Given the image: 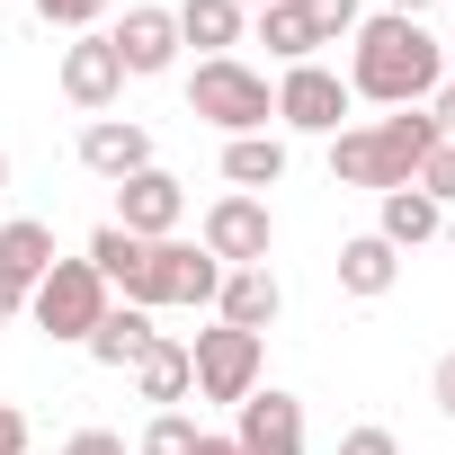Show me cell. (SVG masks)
<instances>
[{
	"mask_svg": "<svg viewBox=\"0 0 455 455\" xmlns=\"http://www.w3.org/2000/svg\"><path fill=\"white\" fill-rule=\"evenodd\" d=\"M437 81H446V54H437V36L419 19H393V10L357 19V36H348V99L419 108V99H437Z\"/></svg>",
	"mask_w": 455,
	"mask_h": 455,
	"instance_id": "cell-1",
	"label": "cell"
},
{
	"mask_svg": "<svg viewBox=\"0 0 455 455\" xmlns=\"http://www.w3.org/2000/svg\"><path fill=\"white\" fill-rule=\"evenodd\" d=\"M428 152H437V116L393 108V116H375V125H339V134H331V179L384 196V188H411Z\"/></svg>",
	"mask_w": 455,
	"mask_h": 455,
	"instance_id": "cell-2",
	"label": "cell"
},
{
	"mask_svg": "<svg viewBox=\"0 0 455 455\" xmlns=\"http://www.w3.org/2000/svg\"><path fill=\"white\" fill-rule=\"evenodd\" d=\"M188 108H196L205 125H223V134H268L277 90H268L242 54H214V63H196V72H188Z\"/></svg>",
	"mask_w": 455,
	"mask_h": 455,
	"instance_id": "cell-3",
	"label": "cell"
},
{
	"mask_svg": "<svg viewBox=\"0 0 455 455\" xmlns=\"http://www.w3.org/2000/svg\"><path fill=\"white\" fill-rule=\"evenodd\" d=\"M259 366H268V339H259V331H233V322L196 331V348H188L196 393H205V402H223V411H242V402L259 393Z\"/></svg>",
	"mask_w": 455,
	"mask_h": 455,
	"instance_id": "cell-4",
	"label": "cell"
},
{
	"mask_svg": "<svg viewBox=\"0 0 455 455\" xmlns=\"http://www.w3.org/2000/svg\"><path fill=\"white\" fill-rule=\"evenodd\" d=\"M214 295H223V259L205 242H152L143 251V286H134L143 313H161V304H214Z\"/></svg>",
	"mask_w": 455,
	"mask_h": 455,
	"instance_id": "cell-5",
	"label": "cell"
},
{
	"mask_svg": "<svg viewBox=\"0 0 455 455\" xmlns=\"http://www.w3.org/2000/svg\"><path fill=\"white\" fill-rule=\"evenodd\" d=\"M28 313H36V331H54V339H90L99 313H108V286H99L90 259H54V268L28 286Z\"/></svg>",
	"mask_w": 455,
	"mask_h": 455,
	"instance_id": "cell-6",
	"label": "cell"
},
{
	"mask_svg": "<svg viewBox=\"0 0 455 455\" xmlns=\"http://www.w3.org/2000/svg\"><path fill=\"white\" fill-rule=\"evenodd\" d=\"M268 242H277V223H268V196H214L205 205V251L223 268H268Z\"/></svg>",
	"mask_w": 455,
	"mask_h": 455,
	"instance_id": "cell-7",
	"label": "cell"
},
{
	"mask_svg": "<svg viewBox=\"0 0 455 455\" xmlns=\"http://www.w3.org/2000/svg\"><path fill=\"white\" fill-rule=\"evenodd\" d=\"M339 116H348V81H339L331 63H295V72L277 81V125H295V134H339Z\"/></svg>",
	"mask_w": 455,
	"mask_h": 455,
	"instance_id": "cell-8",
	"label": "cell"
},
{
	"mask_svg": "<svg viewBox=\"0 0 455 455\" xmlns=\"http://www.w3.org/2000/svg\"><path fill=\"white\" fill-rule=\"evenodd\" d=\"M179 214H188V188H179L170 170H134V179H116V233H134V242H170Z\"/></svg>",
	"mask_w": 455,
	"mask_h": 455,
	"instance_id": "cell-9",
	"label": "cell"
},
{
	"mask_svg": "<svg viewBox=\"0 0 455 455\" xmlns=\"http://www.w3.org/2000/svg\"><path fill=\"white\" fill-rule=\"evenodd\" d=\"M233 446L242 455H304V402L295 393H251L233 411Z\"/></svg>",
	"mask_w": 455,
	"mask_h": 455,
	"instance_id": "cell-10",
	"label": "cell"
},
{
	"mask_svg": "<svg viewBox=\"0 0 455 455\" xmlns=\"http://www.w3.org/2000/svg\"><path fill=\"white\" fill-rule=\"evenodd\" d=\"M116 90H125V63H116V45H108V28H90L81 45H63V99L72 108H116Z\"/></svg>",
	"mask_w": 455,
	"mask_h": 455,
	"instance_id": "cell-11",
	"label": "cell"
},
{
	"mask_svg": "<svg viewBox=\"0 0 455 455\" xmlns=\"http://www.w3.org/2000/svg\"><path fill=\"white\" fill-rule=\"evenodd\" d=\"M108 45H116L125 81H152V72L179 63V19L170 10H125V28H108Z\"/></svg>",
	"mask_w": 455,
	"mask_h": 455,
	"instance_id": "cell-12",
	"label": "cell"
},
{
	"mask_svg": "<svg viewBox=\"0 0 455 455\" xmlns=\"http://www.w3.org/2000/svg\"><path fill=\"white\" fill-rule=\"evenodd\" d=\"M81 170L134 179V170H152V134H143L134 116H99V125H81Z\"/></svg>",
	"mask_w": 455,
	"mask_h": 455,
	"instance_id": "cell-13",
	"label": "cell"
},
{
	"mask_svg": "<svg viewBox=\"0 0 455 455\" xmlns=\"http://www.w3.org/2000/svg\"><path fill=\"white\" fill-rule=\"evenodd\" d=\"M214 313L233 322V331H259V339H268V322L286 313V286H277V268H223V295H214Z\"/></svg>",
	"mask_w": 455,
	"mask_h": 455,
	"instance_id": "cell-14",
	"label": "cell"
},
{
	"mask_svg": "<svg viewBox=\"0 0 455 455\" xmlns=\"http://www.w3.org/2000/svg\"><path fill=\"white\" fill-rule=\"evenodd\" d=\"M393 277H402V251H393L384 233H357V242H339V286H348L357 304L393 295Z\"/></svg>",
	"mask_w": 455,
	"mask_h": 455,
	"instance_id": "cell-15",
	"label": "cell"
},
{
	"mask_svg": "<svg viewBox=\"0 0 455 455\" xmlns=\"http://www.w3.org/2000/svg\"><path fill=\"white\" fill-rule=\"evenodd\" d=\"M152 339H161V331H152V313H143V304H108V313H99V331H90L81 348H90L99 366H116V375H125Z\"/></svg>",
	"mask_w": 455,
	"mask_h": 455,
	"instance_id": "cell-16",
	"label": "cell"
},
{
	"mask_svg": "<svg viewBox=\"0 0 455 455\" xmlns=\"http://www.w3.org/2000/svg\"><path fill=\"white\" fill-rule=\"evenodd\" d=\"M375 233H384L393 251H419V242H437V233H446V205H428L419 188H384V214H375Z\"/></svg>",
	"mask_w": 455,
	"mask_h": 455,
	"instance_id": "cell-17",
	"label": "cell"
},
{
	"mask_svg": "<svg viewBox=\"0 0 455 455\" xmlns=\"http://www.w3.org/2000/svg\"><path fill=\"white\" fill-rule=\"evenodd\" d=\"M223 179H233L242 196L277 188V179H286V143H277V134H233V143H223Z\"/></svg>",
	"mask_w": 455,
	"mask_h": 455,
	"instance_id": "cell-18",
	"label": "cell"
},
{
	"mask_svg": "<svg viewBox=\"0 0 455 455\" xmlns=\"http://www.w3.org/2000/svg\"><path fill=\"white\" fill-rule=\"evenodd\" d=\"M170 19H179V45H205V63L242 45V0H188Z\"/></svg>",
	"mask_w": 455,
	"mask_h": 455,
	"instance_id": "cell-19",
	"label": "cell"
},
{
	"mask_svg": "<svg viewBox=\"0 0 455 455\" xmlns=\"http://www.w3.org/2000/svg\"><path fill=\"white\" fill-rule=\"evenodd\" d=\"M143 251H152V242H134V233H116V223H99V233H90V268H99V286L134 304V286H143Z\"/></svg>",
	"mask_w": 455,
	"mask_h": 455,
	"instance_id": "cell-20",
	"label": "cell"
},
{
	"mask_svg": "<svg viewBox=\"0 0 455 455\" xmlns=\"http://www.w3.org/2000/svg\"><path fill=\"white\" fill-rule=\"evenodd\" d=\"M0 268H10L19 286H36V277L54 268V223H36V214H19V223H0Z\"/></svg>",
	"mask_w": 455,
	"mask_h": 455,
	"instance_id": "cell-21",
	"label": "cell"
},
{
	"mask_svg": "<svg viewBox=\"0 0 455 455\" xmlns=\"http://www.w3.org/2000/svg\"><path fill=\"white\" fill-rule=\"evenodd\" d=\"M134 393H143V402H188V393H196L188 348H179V339H152V348L134 357Z\"/></svg>",
	"mask_w": 455,
	"mask_h": 455,
	"instance_id": "cell-22",
	"label": "cell"
},
{
	"mask_svg": "<svg viewBox=\"0 0 455 455\" xmlns=\"http://www.w3.org/2000/svg\"><path fill=\"white\" fill-rule=\"evenodd\" d=\"M259 45L295 72V63H313V45H322V36L304 28V10H295V0H268V10H259Z\"/></svg>",
	"mask_w": 455,
	"mask_h": 455,
	"instance_id": "cell-23",
	"label": "cell"
},
{
	"mask_svg": "<svg viewBox=\"0 0 455 455\" xmlns=\"http://www.w3.org/2000/svg\"><path fill=\"white\" fill-rule=\"evenodd\" d=\"M304 10V28L322 36V45H339V36H357V19H366V0H295Z\"/></svg>",
	"mask_w": 455,
	"mask_h": 455,
	"instance_id": "cell-24",
	"label": "cell"
},
{
	"mask_svg": "<svg viewBox=\"0 0 455 455\" xmlns=\"http://www.w3.org/2000/svg\"><path fill=\"white\" fill-rule=\"evenodd\" d=\"M188 446H196V419H188V411H161V419L143 428V446H134V455H188Z\"/></svg>",
	"mask_w": 455,
	"mask_h": 455,
	"instance_id": "cell-25",
	"label": "cell"
},
{
	"mask_svg": "<svg viewBox=\"0 0 455 455\" xmlns=\"http://www.w3.org/2000/svg\"><path fill=\"white\" fill-rule=\"evenodd\" d=\"M411 188H419L428 205H455V143H446V134H437V152L419 161V179H411Z\"/></svg>",
	"mask_w": 455,
	"mask_h": 455,
	"instance_id": "cell-26",
	"label": "cell"
},
{
	"mask_svg": "<svg viewBox=\"0 0 455 455\" xmlns=\"http://www.w3.org/2000/svg\"><path fill=\"white\" fill-rule=\"evenodd\" d=\"M28 10H36L45 28H81V36H90V28L108 19V0H28Z\"/></svg>",
	"mask_w": 455,
	"mask_h": 455,
	"instance_id": "cell-27",
	"label": "cell"
},
{
	"mask_svg": "<svg viewBox=\"0 0 455 455\" xmlns=\"http://www.w3.org/2000/svg\"><path fill=\"white\" fill-rule=\"evenodd\" d=\"M339 455H402V446H393V428H348Z\"/></svg>",
	"mask_w": 455,
	"mask_h": 455,
	"instance_id": "cell-28",
	"label": "cell"
},
{
	"mask_svg": "<svg viewBox=\"0 0 455 455\" xmlns=\"http://www.w3.org/2000/svg\"><path fill=\"white\" fill-rule=\"evenodd\" d=\"M0 455H28V411L0 402Z\"/></svg>",
	"mask_w": 455,
	"mask_h": 455,
	"instance_id": "cell-29",
	"label": "cell"
},
{
	"mask_svg": "<svg viewBox=\"0 0 455 455\" xmlns=\"http://www.w3.org/2000/svg\"><path fill=\"white\" fill-rule=\"evenodd\" d=\"M63 455H125V437H116V428H81Z\"/></svg>",
	"mask_w": 455,
	"mask_h": 455,
	"instance_id": "cell-30",
	"label": "cell"
},
{
	"mask_svg": "<svg viewBox=\"0 0 455 455\" xmlns=\"http://www.w3.org/2000/svg\"><path fill=\"white\" fill-rule=\"evenodd\" d=\"M428 116H437V134L455 143V81H437V99H428Z\"/></svg>",
	"mask_w": 455,
	"mask_h": 455,
	"instance_id": "cell-31",
	"label": "cell"
},
{
	"mask_svg": "<svg viewBox=\"0 0 455 455\" xmlns=\"http://www.w3.org/2000/svg\"><path fill=\"white\" fill-rule=\"evenodd\" d=\"M428 393H437V411H446V419H455V348H446V357H437V384H428Z\"/></svg>",
	"mask_w": 455,
	"mask_h": 455,
	"instance_id": "cell-32",
	"label": "cell"
},
{
	"mask_svg": "<svg viewBox=\"0 0 455 455\" xmlns=\"http://www.w3.org/2000/svg\"><path fill=\"white\" fill-rule=\"evenodd\" d=\"M188 455H242V446H233V428H196V446H188Z\"/></svg>",
	"mask_w": 455,
	"mask_h": 455,
	"instance_id": "cell-33",
	"label": "cell"
},
{
	"mask_svg": "<svg viewBox=\"0 0 455 455\" xmlns=\"http://www.w3.org/2000/svg\"><path fill=\"white\" fill-rule=\"evenodd\" d=\"M10 313H28V286H19L10 268H0V322H10Z\"/></svg>",
	"mask_w": 455,
	"mask_h": 455,
	"instance_id": "cell-34",
	"label": "cell"
},
{
	"mask_svg": "<svg viewBox=\"0 0 455 455\" xmlns=\"http://www.w3.org/2000/svg\"><path fill=\"white\" fill-rule=\"evenodd\" d=\"M384 10H393V19H428V10H437V0H384Z\"/></svg>",
	"mask_w": 455,
	"mask_h": 455,
	"instance_id": "cell-35",
	"label": "cell"
},
{
	"mask_svg": "<svg viewBox=\"0 0 455 455\" xmlns=\"http://www.w3.org/2000/svg\"><path fill=\"white\" fill-rule=\"evenodd\" d=\"M0 188H10V152H0Z\"/></svg>",
	"mask_w": 455,
	"mask_h": 455,
	"instance_id": "cell-36",
	"label": "cell"
},
{
	"mask_svg": "<svg viewBox=\"0 0 455 455\" xmlns=\"http://www.w3.org/2000/svg\"><path fill=\"white\" fill-rule=\"evenodd\" d=\"M242 10H268V0H242Z\"/></svg>",
	"mask_w": 455,
	"mask_h": 455,
	"instance_id": "cell-37",
	"label": "cell"
}]
</instances>
